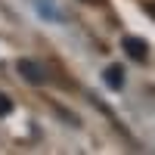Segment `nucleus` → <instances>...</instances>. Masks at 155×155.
I'll return each mask as SVG.
<instances>
[{"mask_svg": "<svg viewBox=\"0 0 155 155\" xmlns=\"http://www.w3.org/2000/svg\"><path fill=\"white\" fill-rule=\"evenodd\" d=\"M102 78H106V84H109L112 90H121V87H124V68H121V65H109Z\"/></svg>", "mask_w": 155, "mask_h": 155, "instance_id": "obj_4", "label": "nucleus"}, {"mask_svg": "<svg viewBox=\"0 0 155 155\" xmlns=\"http://www.w3.org/2000/svg\"><path fill=\"white\" fill-rule=\"evenodd\" d=\"M16 68H19V74H22L28 84H37V87H41V84L50 81L47 68L41 65V62H34V59H19V65H16Z\"/></svg>", "mask_w": 155, "mask_h": 155, "instance_id": "obj_1", "label": "nucleus"}, {"mask_svg": "<svg viewBox=\"0 0 155 155\" xmlns=\"http://www.w3.org/2000/svg\"><path fill=\"white\" fill-rule=\"evenodd\" d=\"M34 6H37V12H41L44 19H50V22H62V9L53 3V0H34Z\"/></svg>", "mask_w": 155, "mask_h": 155, "instance_id": "obj_3", "label": "nucleus"}, {"mask_svg": "<svg viewBox=\"0 0 155 155\" xmlns=\"http://www.w3.org/2000/svg\"><path fill=\"white\" fill-rule=\"evenodd\" d=\"M12 112V102L6 99V93H0V115H9Z\"/></svg>", "mask_w": 155, "mask_h": 155, "instance_id": "obj_5", "label": "nucleus"}, {"mask_svg": "<svg viewBox=\"0 0 155 155\" xmlns=\"http://www.w3.org/2000/svg\"><path fill=\"white\" fill-rule=\"evenodd\" d=\"M124 53L130 56V59H137V62H146L149 44L143 41V37H124Z\"/></svg>", "mask_w": 155, "mask_h": 155, "instance_id": "obj_2", "label": "nucleus"}]
</instances>
